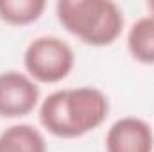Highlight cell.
<instances>
[{
  "label": "cell",
  "instance_id": "obj_3",
  "mask_svg": "<svg viewBox=\"0 0 154 152\" xmlns=\"http://www.w3.org/2000/svg\"><path fill=\"white\" fill-rule=\"evenodd\" d=\"M75 65L74 48L57 36H39L23 52L27 75L36 82L56 84L70 75Z\"/></svg>",
  "mask_w": 154,
  "mask_h": 152
},
{
  "label": "cell",
  "instance_id": "obj_6",
  "mask_svg": "<svg viewBox=\"0 0 154 152\" xmlns=\"http://www.w3.org/2000/svg\"><path fill=\"white\" fill-rule=\"evenodd\" d=\"M0 152H47V141L34 125L14 123L0 134Z\"/></svg>",
  "mask_w": 154,
  "mask_h": 152
},
{
  "label": "cell",
  "instance_id": "obj_9",
  "mask_svg": "<svg viewBox=\"0 0 154 152\" xmlns=\"http://www.w3.org/2000/svg\"><path fill=\"white\" fill-rule=\"evenodd\" d=\"M147 9H149V13H151L149 16L154 18V0H149V2H147Z\"/></svg>",
  "mask_w": 154,
  "mask_h": 152
},
{
  "label": "cell",
  "instance_id": "obj_5",
  "mask_svg": "<svg viewBox=\"0 0 154 152\" xmlns=\"http://www.w3.org/2000/svg\"><path fill=\"white\" fill-rule=\"evenodd\" d=\"M154 132L151 125L136 116L116 120L106 134V152H152Z\"/></svg>",
  "mask_w": 154,
  "mask_h": 152
},
{
  "label": "cell",
  "instance_id": "obj_4",
  "mask_svg": "<svg viewBox=\"0 0 154 152\" xmlns=\"http://www.w3.org/2000/svg\"><path fill=\"white\" fill-rule=\"evenodd\" d=\"M39 104V86L34 79L18 70L0 74V116L22 118Z\"/></svg>",
  "mask_w": 154,
  "mask_h": 152
},
{
  "label": "cell",
  "instance_id": "obj_1",
  "mask_svg": "<svg viewBox=\"0 0 154 152\" xmlns=\"http://www.w3.org/2000/svg\"><path fill=\"white\" fill-rule=\"evenodd\" d=\"M108 97L91 86L57 90L39 104V123L56 138H79L104 123Z\"/></svg>",
  "mask_w": 154,
  "mask_h": 152
},
{
  "label": "cell",
  "instance_id": "obj_2",
  "mask_svg": "<svg viewBox=\"0 0 154 152\" xmlns=\"http://www.w3.org/2000/svg\"><path fill=\"white\" fill-rule=\"evenodd\" d=\"M56 14L63 29L90 47L115 43L124 29V13L111 0H59Z\"/></svg>",
  "mask_w": 154,
  "mask_h": 152
},
{
  "label": "cell",
  "instance_id": "obj_7",
  "mask_svg": "<svg viewBox=\"0 0 154 152\" xmlns=\"http://www.w3.org/2000/svg\"><path fill=\"white\" fill-rule=\"evenodd\" d=\"M127 50L131 57L142 65H154V18L136 20L127 32Z\"/></svg>",
  "mask_w": 154,
  "mask_h": 152
},
{
  "label": "cell",
  "instance_id": "obj_8",
  "mask_svg": "<svg viewBox=\"0 0 154 152\" xmlns=\"http://www.w3.org/2000/svg\"><path fill=\"white\" fill-rule=\"evenodd\" d=\"M45 7V0H0V20L16 27L29 25L41 18Z\"/></svg>",
  "mask_w": 154,
  "mask_h": 152
}]
</instances>
